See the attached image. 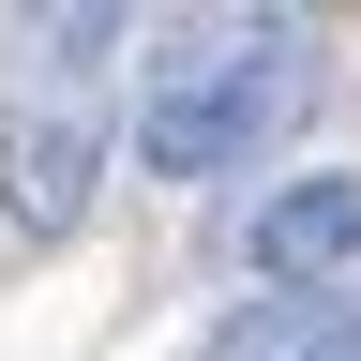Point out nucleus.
<instances>
[{
	"label": "nucleus",
	"instance_id": "7ed1b4c3",
	"mask_svg": "<svg viewBox=\"0 0 361 361\" xmlns=\"http://www.w3.org/2000/svg\"><path fill=\"white\" fill-rule=\"evenodd\" d=\"M226 256L256 286H346L361 271V166H301V180L226 196Z\"/></svg>",
	"mask_w": 361,
	"mask_h": 361
},
{
	"label": "nucleus",
	"instance_id": "20e7f679",
	"mask_svg": "<svg viewBox=\"0 0 361 361\" xmlns=\"http://www.w3.org/2000/svg\"><path fill=\"white\" fill-rule=\"evenodd\" d=\"M196 361H361V271L346 286H256V301H226Z\"/></svg>",
	"mask_w": 361,
	"mask_h": 361
},
{
	"label": "nucleus",
	"instance_id": "f257e3e1",
	"mask_svg": "<svg viewBox=\"0 0 361 361\" xmlns=\"http://www.w3.org/2000/svg\"><path fill=\"white\" fill-rule=\"evenodd\" d=\"M316 106V61H301V30H211V45H180V61H151V90H135V166L151 180H241L271 166V135H286Z\"/></svg>",
	"mask_w": 361,
	"mask_h": 361
},
{
	"label": "nucleus",
	"instance_id": "f03ea898",
	"mask_svg": "<svg viewBox=\"0 0 361 361\" xmlns=\"http://www.w3.org/2000/svg\"><path fill=\"white\" fill-rule=\"evenodd\" d=\"M90 196H106V121H90V90H0V226H16L30 256H61Z\"/></svg>",
	"mask_w": 361,
	"mask_h": 361
}]
</instances>
